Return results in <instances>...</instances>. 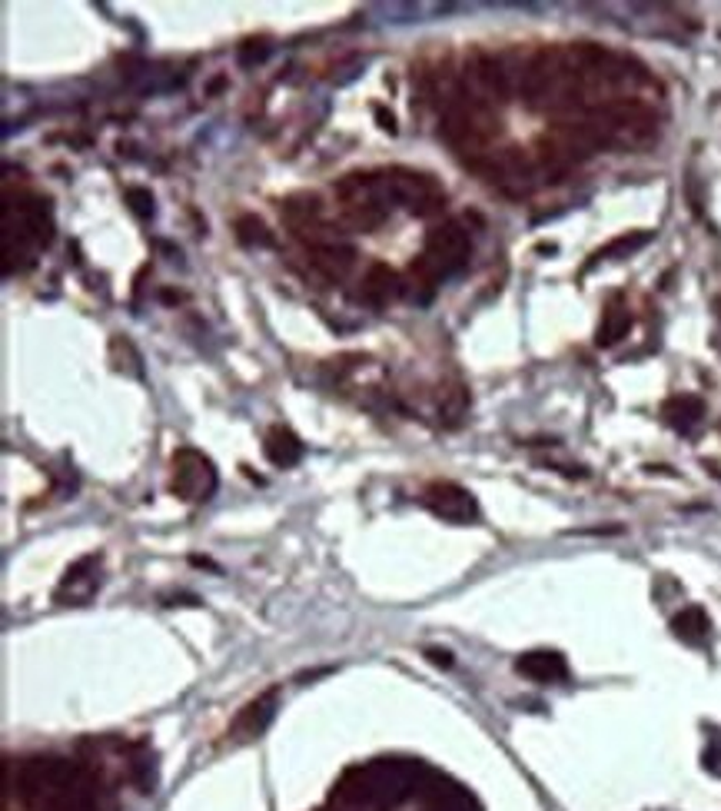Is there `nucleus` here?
<instances>
[{"label":"nucleus","mask_w":721,"mask_h":811,"mask_svg":"<svg viewBox=\"0 0 721 811\" xmlns=\"http://www.w3.org/2000/svg\"><path fill=\"white\" fill-rule=\"evenodd\" d=\"M672 628H675V636L678 638H685V642H691V646H699V642H705L708 638V615L701 612L699 605H689V609H681V612L672 619Z\"/></svg>","instance_id":"14"},{"label":"nucleus","mask_w":721,"mask_h":811,"mask_svg":"<svg viewBox=\"0 0 721 811\" xmlns=\"http://www.w3.org/2000/svg\"><path fill=\"white\" fill-rule=\"evenodd\" d=\"M628 329H632V313L628 307H622L619 299H612L605 313H601V323H599V333H595V343H599L601 350H609L615 343H622L628 336Z\"/></svg>","instance_id":"12"},{"label":"nucleus","mask_w":721,"mask_h":811,"mask_svg":"<svg viewBox=\"0 0 721 811\" xmlns=\"http://www.w3.org/2000/svg\"><path fill=\"white\" fill-rule=\"evenodd\" d=\"M715 313H718V319H721V297H715Z\"/></svg>","instance_id":"22"},{"label":"nucleus","mask_w":721,"mask_h":811,"mask_svg":"<svg viewBox=\"0 0 721 811\" xmlns=\"http://www.w3.org/2000/svg\"><path fill=\"white\" fill-rule=\"evenodd\" d=\"M236 240L243 246H273V233L266 230V223L256 217H240L236 219Z\"/></svg>","instance_id":"16"},{"label":"nucleus","mask_w":721,"mask_h":811,"mask_svg":"<svg viewBox=\"0 0 721 811\" xmlns=\"http://www.w3.org/2000/svg\"><path fill=\"white\" fill-rule=\"evenodd\" d=\"M270 54V47L263 44V40H250V44H243L240 47V64L243 67H250L253 60H263V57Z\"/></svg>","instance_id":"19"},{"label":"nucleus","mask_w":721,"mask_h":811,"mask_svg":"<svg viewBox=\"0 0 721 811\" xmlns=\"http://www.w3.org/2000/svg\"><path fill=\"white\" fill-rule=\"evenodd\" d=\"M515 669L532 682H562L568 675L565 658L558 655V652H529V655H522L515 662Z\"/></svg>","instance_id":"10"},{"label":"nucleus","mask_w":721,"mask_h":811,"mask_svg":"<svg viewBox=\"0 0 721 811\" xmlns=\"http://www.w3.org/2000/svg\"><path fill=\"white\" fill-rule=\"evenodd\" d=\"M127 203H130V209L140 219H150L156 213L154 193H150V190H143V187H127Z\"/></svg>","instance_id":"18"},{"label":"nucleus","mask_w":721,"mask_h":811,"mask_svg":"<svg viewBox=\"0 0 721 811\" xmlns=\"http://www.w3.org/2000/svg\"><path fill=\"white\" fill-rule=\"evenodd\" d=\"M403 297V280L396 270L386 263H372L362 276V299H369L372 307H386L389 299Z\"/></svg>","instance_id":"7"},{"label":"nucleus","mask_w":721,"mask_h":811,"mask_svg":"<svg viewBox=\"0 0 721 811\" xmlns=\"http://www.w3.org/2000/svg\"><path fill=\"white\" fill-rule=\"evenodd\" d=\"M472 77L482 87V94H489V100H509L512 94V80H509V70H505L503 57L495 54H476L472 57Z\"/></svg>","instance_id":"5"},{"label":"nucleus","mask_w":721,"mask_h":811,"mask_svg":"<svg viewBox=\"0 0 721 811\" xmlns=\"http://www.w3.org/2000/svg\"><path fill=\"white\" fill-rule=\"evenodd\" d=\"M376 120H379V127H383V130H389V133H396V117L393 113H389V110L386 107H379V103H376Z\"/></svg>","instance_id":"20"},{"label":"nucleus","mask_w":721,"mask_h":811,"mask_svg":"<svg viewBox=\"0 0 721 811\" xmlns=\"http://www.w3.org/2000/svg\"><path fill=\"white\" fill-rule=\"evenodd\" d=\"M376 176V193L389 203H405V209L413 217H436L446 209V190L439 187L436 180L429 174H415V170H405V166H396V170H386V174H372Z\"/></svg>","instance_id":"2"},{"label":"nucleus","mask_w":721,"mask_h":811,"mask_svg":"<svg viewBox=\"0 0 721 811\" xmlns=\"http://www.w3.org/2000/svg\"><path fill=\"white\" fill-rule=\"evenodd\" d=\"M263 452H266V459L273 462L276 469H289V466H296V462L303 459V442H299V436H296L293 429L273 426L266 432Z\"/></svg>","instance_id":"8"},{"label":"nucleus","mask_w":721,"mask_h":811,"mask_svg":"<svg viewBox=\"0 0 721 811\" xmlns=\"http://www.w3.org/2000/svg\"><path fill=\"white\" fill-rule=\"evenodd\" d=\"M645 243H652V233L642 230V233H625V236H619V240H612L609 246H601L595 256H592V263L585 266V270H592V266L599 263V260H622V256H632L635 250H642Z\"/></svg>","instance_id":"15"},{"label":"nucleus","mask_w":721,"mask_h":811,"mask_svg":"<svg viewBox=\"0 0 721 811\" xmlns=\"http://www.w3.org/2000/svg\"><path fill=\"white\" fill-rule=\"evenodd\" d=\"M313 263H316L319 273H326L329 280H339L346 276L356 263V253L352 246H343V243H333V246H319V250H309Z\"/></svg>","instance_id":"13"},{"label":"nucleus","mask_w":721,"mask_h":811,"mask_svg":"<svg viewBox=\"0 0 721 811\" xmlns=\"http://www.w3.org/2000/svg\"><path fill=\"white\" fill-rule=\"evenodd\" d=\"M276 702H280V691H276V689L263 691L256 702H250L240 712V718H236V725H233V732L243 735V738H250V735H260L266 725L273 722Z\"/></svg>","instance_id":"9"},{"label":"nucleus","mask_w":721,"mask_h":811,"mask_svg":"<svg viewBox=\"0 0 721 811\" xmlns=\"http://www.w3.org/2000/svg\"><path fill=\"white\" fill-rule=\"evenodd\" d=\"M662 416L672 429L678 432H695V426L701 423L705 416V403H701L699 396H672L665 406H662Z\"/></svg>","instance_id":"11"},{"label":"nucleus","mask_w":721,"mask_h":811,"mask_svg":"<svg viewBox=\"0 0 721 811\" xmlns=\"http://www.w3.org/2000/svg\"><path fill=\"white\" fill-rule=\"evenodd\" d=\"M466 406H469V396L462 386H449L446 393H442V403H439V413H446L449 423H456V419L466 413Z\"/></svg>","instance_id":"17"},{"label":"nucleus","mask_w":721,"mask_h":811,"mask_svg":"<svg viewBox=\"0 0 721 811\" xmlns=\"http://www.w3.org/2000/svg\"><path fill=\"white\" fill-rule=\"evenodd\" d=\"M423 503L429 505V512L446 519V522H476L479 519V505L472 499L469 489H462L459 483H429L423 493Z\"/></svg>","instance_id":"4"},{"label":"nucleus","mask_w":721,"mask_h":811,"mask_svg":"<svg viewBox=\"0 0 721 811\" xmlns=\"http://www.w3.org/2000/svg\"><path fill=\"white\" fill-rule=\"evenodd\" d=\"M97 566L100 556H84L80 562H74L67 569L60 589H57V599H67V593H70V602H87L90 595L97 593Z\"/></svg>","instance_id":"6"},{"label":"nucleus","mask_w":721,"mask_h":811,"mask_svg":"<svg viewBox=\"0 0 721 811\" xmlns=\"http://www.w3.org/2000/svg\"><path fill=\"white\" fill-rule=\"evenodd\" d=\"M472 240L469 230L462 223H439L426 236V250L413 263V280L419 286H426V293H432L446 276L459 273L469 263Z\"/></svg>","instance_id":"1"},{"label":"nucleus","mask_w":721,"mask_h":811,"mask_svg":"<svg viewBox=\"0 0 721 811\" xmlns=\"http://www.w3.org/2000/svg\"><path fill=\"white\" fill-rule=\"evenodd\" d=\"M426 658L432 662V665H442V669H449V665H452V655H449L446 648H429Z\"/></svg>","instance_id":"21"},{"label":"nucleus","mask_w":721,"mask_h":811,"mask_svg":"<svg viewBox=\"0 0 721 811\" xmlns=\"http://www.w3.org/2000/svg\"><path fill=\"white\" fill-rule=\"evenodd\" d=\"M217 486H219V476H217V469H213L209 456H203L200 450H190V446L176 450L174 483H170V489H174L180 499H186V503H207L209 495L217 493Z\"/></svg>","instance_id":"3"}]
</instances>
